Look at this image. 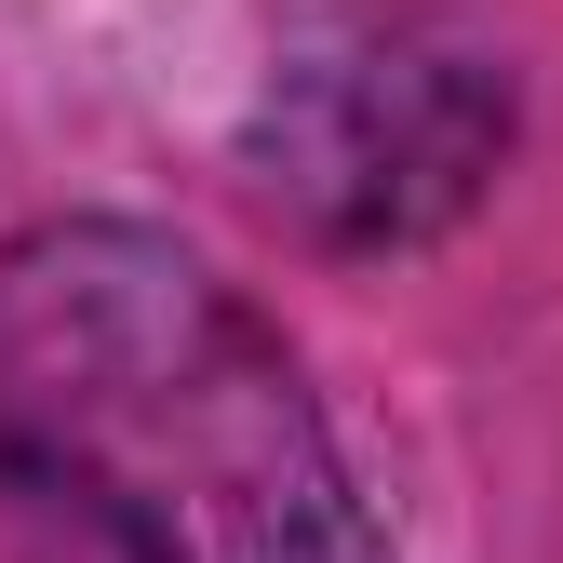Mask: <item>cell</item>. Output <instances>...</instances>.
I'll return each mask as SVG.
<instances>
[{"mask_svg": "<svg viewBox=\"0 0 563 563\" xmlns=\"http://www.w3.org/2000/svg\"><path fill=\"white\" fill-rule=\"evenodd\" d=\"M0 456L121 563H376L282 349L134 229L0 255Z\"/></svg>", "mask_w": 563, "mask_h": 563, "instance_id": "6da1fadb", "label": "cell"}]
</instances>
